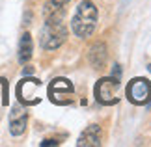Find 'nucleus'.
<instances>
[{"instance_id":"4468645a","label":"nucleus","mask_w":151,"mask_h":147,"mask_svg":"<svg viewBox=\"0 0 151 147\" xmlns=\"http://www.w3.org/2000/svg\"><path fill=\"white\" fill-rule=\"evenodd\" d=\"M149 71H151V63H149Z\"/></svg>"},{"instance_id":"f8f14e48","label":"nucleus","mask_w":151,"mask_h":147,"mask_svg":"<svg viewBox=\"0 0 151 147\" xmlns=\"http://www.w3.org/2000/svg\"><path fill=\"white\" fill-rule=\"evenodd\" d=\"M60 142L58 140H45V142H41V147H47V145H58Z\"/></svg>"},{"instance_id":"f257e3e1","label":"nucleus","mask_w":151,"mask_h":147,"mask_svg":"<svg viewBox=\"0 0 151 147\" xmlns=\"http://www.w3.org/2000/svg\"><path fill=\"white\" fill-rule=\"evenodd\" d=\"M97 26V8L90 0H82L71 17V28L77 37H90Z\"/></svg>"},{"instance_id":"9b49d317","label":"nucleus","mask_w":151,"mask_h":147,"mask_svg":"<svg viewBox=\"0 0 151 147\" xmlns=\"http://www.w3.org/2000/svg\"><path fill=\"white\" fill-rule=\"evenodd\" d=\"M65 4H69V0H50V6L54 8H63Z\"/></svg>"},{"instance_id":"1a4fd4ad","label":"nucleus","mask_w":151,"mask_h":147,"mask_svg":"<svg viewBox=\"0 0 151 147\" xmlns=\"http://www.w3.org/2000/svg\"><path fill=\"white\" fill-rule=\"evenodd\" d=\"M106 58H108V50H106V45L104 41H95L91 45V49L88 52V60L91 63L93 69H103L104 63H106Z\"/></svg>"},{"instance_id":"7ed1b4c3","label":"nucleus","mask_w":151,"mask_h":147,"mask_svg":"<svg viewBox=\"0 0 151 147\" xmlns=\"http://www.w3.org/2000/svg\"><path fill=\"white\" fill-rule=\"evenodd\" d=\"M127 99L136 104V106H144V104L151 103V82L144 76H136L129 82L127 86Z\"/></svg>"},{"instance_id":"0eeeda50","label":"nucleus","mask_w":151,"mask_h":147,"mask_svg":"<svg viewBox=\"0 0 151 147\" xmlns=\"http://www.w3.org/2000/svg\"><path fill=\"white\" fill-rule=\"evenodd\" d=\"M26 121H28V114L21 104H15L9 112V132L13 136H21L26 128Z\"/></svg>"},{"instance_id":"39448f33","label":"nucleus","mask_w":151,"mask_h":147,"mask_svg":"<svg viewBox=\"0 0 151 147\" xmlns=\"http://www.w3.org/2000/svg\"><path fill=\"white\" fill-rule=\"evenodd\" d=\"M73 93H75V87L71 84V80H67V78H54L49 84V99L54 104L71 103Z\"/></svg>"},{"instance_id":"9d476101","label":"nucleus","mask_w":151,"mask_h":147,"mask_svg":"<svg viewBox=\"0 0 151 147\" xmlns=\"http://www.w3.org/2000/svg\"><path fill=\"white\" fill-rule=\"evenodd\" d=\"M32 52H34L32 36H30L28 32H24V34L21 36V41H19V54H17V58H19L21 63H26V62H30Z\"/></svg>"},{"instance_id":"423d86ee","label":"nucleus","mask_w":151,"mask_h":147,"mask_svg":"<svg viewBox=\"0 0 151 147\" xmlns=\"http://www.w3.org/2000/svg\"><path fill=\"white\" fill-rule=\"evenodd\" d=\"M39 91H41V82L36 78H22L17 84V97L24 104H37L41 99Z\"/></svg>"},{"instance_id":"6e6552de","label":"nucleus","mask_w":151,"mask_h":147,"mask_svg":"<svg viewBox=\"0 0 151 147\" xmlns=\"http://www.w3.org/2000/svg\"><path fill=\"white\" fill-rule=\"evenodd\" d=\"M103 140V131L99 125H90L86 131L78 136V147H99Z\"/></svg>"},{"instance_id":"20e7f679","label":"nucleus","mask_w":151,"mask_h":147,"mask_svg":"<svg viewBox=\"0 0 151 147\" xmlns=\"http://www.w3.org/2000/svg\"><path fill=\"white\" fill-rule=\"evenodd\" d=\"M118 90H119V78H99L95 84V101L104 104V106H112L118 103Z\"/></svg>"},{"instance_id":"f03ea898","label":"nucleus","mask_w":151,"mask_h":147,"mask_svg":"<svg viewBox=\"0 0 151 147\" xmlns=\"http://www.w3.org/2000/svg\"><path fill=\"white\" fill-rule=\"evenodd\" d=\"M41 47L45 50H56L67 39V26L60 17H49L41 28Z\"/></svg>"},{"instance_id":"ddd939ff","label":"nucleus","mask_w":151,"mask_h":147,"mask_svg":"<svg viewBox=\"0 0 151 147\" xmlns=\"http://www.w3.org/2000/svg\"><path fill=\"white\" fill-rule=\"evenodd\" d=\"M32 71H34V69H32V67H26V69H24V71H22V75H30Z\"/></svg>"}]
</instances>
